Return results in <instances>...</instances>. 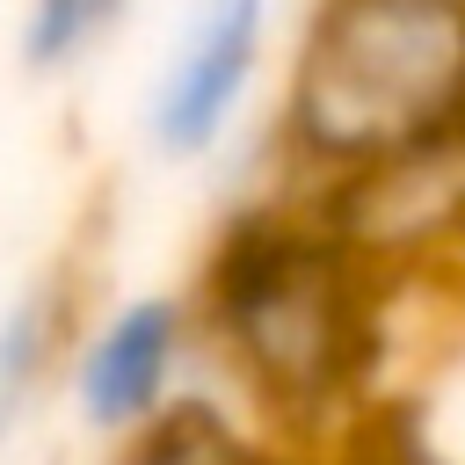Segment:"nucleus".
Returning <instances> with one entry per match:
<instances>
[{
  "instance_id": "obj_1",
  "label": "nucleus",
  "mask_w": 465,
  "mask_h": 465,
  "mask_svg": "<svg viewBox=\"0 0 465 465\" xmlns=\"http://www.w3.org/2000/svg\"><path fill=\"white\" fill-rule=\"evenodd\" d=\"M291 124L327 160H400L465 131V0H334Z\"/></svg>"
},
{
  "instance_id": "obj_2",
  "label": "nucleus",
  "mask_w": 465,
  "mask_h": 465,
  "mask_svg": "<svg viewBox=\"0 0 465 465\" xmlns=\"http://www.w3.org/2000/svg\"><path fill=\"white\" fill-rule=\"evenodd\" d=\"M211 312L247 378L283 407L327 400L349 378L356 298L341 247L291 218H247L240 232H225L211 269Z\"/></svg>"
},
{
  "instance_id": "obj_3",
  "label": "nucleus",
  "mask_w": 465,
  "mask_h": 465,
  "mask_svg": "<svg viewBox=\"0 0 465 465\" xmlns=\"http://www.w3.org/2000/svg\"><path fill=\"white\" fill-rule=\"evenodd\" d=\"M254 44H262V0H211L196 15L189 44L174 51L160 102H153V138L167 153H203L225 131V116L247 87Z\"/></svg>"
},
{
  "instance_id": "obj_4",
  "label": "nucleus",
  "mask_w": 465,
  "mask_h": 465,
  "mask_svg": "<svg viewBox=\"0 0 465 465\" xmlns=\"http://www.w3.org/2000/svg\"><path fill=\"white\" fill-rule=\"evenodd\" d=\"M174 356H182V312L167 298L124 305L94 334V349L80 356V407H87V421L94 429H116V421L153 414L160 392H167Z\"/></svg>"
},
{
  "instance_id": "obj_5",
  "label": "nucleus",
  "mask_w": 465,
  "mask_h": 465,
  "mask_svg": "<svg viewBox=\"0 0 465 465\" xmlns=\"http://www.w3.org/2000/svg\"><path fill=\"white\" fill-rule=\"evenodd\" d=\"M58 327H65V312H51V291H29V298H22V305L0 320V429L22 414L29 385L44 378Z\"/></svg>"
},
{
  "instance_id": "obj_6",
  "label": "nucleus",
  "mask_w": 465,
  "mask_h": 465,
  "mask_svg": "<svg viewBox=\"0 0 465 465\" xmlns=\"http://www.w3.org/2000/svg\"><path fill=\"white\" fill-rule=\"evenodd\" d=\"M109 15H116V0H36V7H29V58H36V65L73 58Z\"/></svg>"
}]
</instances>
